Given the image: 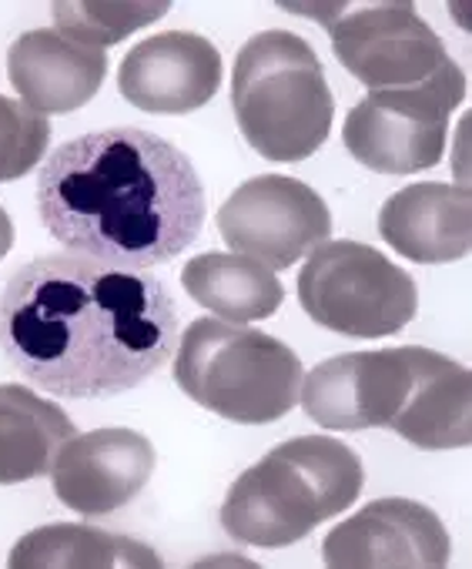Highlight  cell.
Returning a JSON list of instances; mask_svg holds the SVG:
<instances>
[{
	"instance_id": "1",
	"label": "cell",
	"mask_w": 472,
	"mask_h": 569,
	"mask_svg": "<svg viewBox=\"0 0 472 569\" xmlns=\"http://www.w3.org/2000/svg\"><path fill=\"white\" fill-rule=\"evenodd\" d=\"M161 278L84 254H38L0 292V349L41 392L111 399L148 382L178 346Z\"/></svg>"
},
{
	"instance_id": "2",
	"label": "cell",
	"mask_w": 472,
	"mask_h": 569,
	"mask_svg": "<svg viewBox=\"0 0 472 569\" xmlns=\"http://www.w3.org/2000/svg\"><path fill=\"white\" fill-rule=\"evenodd\" d=\"M38 211L68 251L144 271L198 238L204 188L171 141L108 128L51 151L38 178Z\"/></svg>"
},
{
	"instance_id": "3",
	"label": "cell",
	"mask_w": 472,
	"mask_h": 569,
	"mask_svg": "<svg viewBox=\"0 0 472 569\" xmlns=\"http://www.w3.org/2000/svg\"><path fill=\"white\" fill-rule=\"evenodd\" d=\"M299 399L322 429H392L419 449H465L472 442V376L432 349L335 356L309 372Z\"/></svg>"
},
{
	"instance_id": "4",
	"label": "cell",
	"mask_w": 472,
	"mask_h": 569,
	"mask_svg": "<svg viewBox=\"0 0 472 569\" xmlns=\"http://www.w3.org/2000/svg\"><path fill=\"white\" fill-rule=\"evenodd\" d=\"M362 459L339 439L299 436L231 482L221 526L234 542L282 549L345 512L362 492Z\"/></svg>"
},
{
	"instance_id": "5",
	"label": "cell",
	"mask_w": 472,
	"mask_h": 569,
	"mask_svg": "<svg viewBox=\"0 0 472 569\" xmlns=\"http://www.w3.org/2000/svg\"><path fill=\"white\" fill-rule=\"evenodd\" d=\"M231 108L245 141L269 161L312 158L332 128L335 98L312 44L292 31H262L234 58Z\"/></svg>"
},
{
	"instance_id": "6",
	"label": "cell",
	"mask_w": 472,
	"mask_h": 569,
	"mask_svg": "<svg viewBox=\"0 0 472 569\" xmlns=\"http://www.w3.org/2000/svg\"><path fill=\"white\" fill-rule=\"evenodd\" d=\"M174 382L201 409L242 426L289 416L302 392L299 356L249 326L198 319L178 336Z\"/></svg>"
},
{
	"instance_id": "7",
	"label": "cell",
	"mask_w": 472,
	"mask_h": 569,
	"mask_svg": "<svg viewBox=\"0 0 472 569\" xmlns=\"http://www.w3.org/2000/svg\"><path fill=\"white\" fill-rule=\"evenodd\" d=\"M299 302L305 316L349 339H385L402 332L419 292L409 271L362 241H322L309 251L299 274Z\"/></svg>"
},
{
	"instance_id": "8",
	"label": "cell",
	"mask_w": 472,
	"mask_h": 569,
	"mask_svg": "<svg viewBox=\"0 0 472 569\" xmlns=\"http://www.w3.org/2000/svg\"><path fill=\"white\" fill-rule=\"evenodd\" d=\"M325 24L339 64L369 91H465L462 68L412 4H369Z\"/></svg>"
},
{
	"instance_id": "9",
	"label": "cell",
	"mask_w": 472,
	"mask_h": 569,
	"mask_svg": "<svg viewBox=\"0 0 472 569\" xmlns=\"http://www.w3.org/2000/svg\"><path fill=\"white\" fill-rule=\"evenodd\" d=\"M218 231L234 254L285 271L329 238L332 214L305 181L262 174L234 188L218 208Z\"/></svg>"
},
{
	"instance_id": "10",
	"label": "cell",
	"mask_w": 472,
	"mask_h": 569,
	"mask_svg": "<svg viewBox=\"0 0 472 569\" xmlns=\"http://www.w3.org/2000/svg\"><path fill=\"white\" fill-rule=\"evenodd\" d=\"M465 91H369L345 118L342 141L349 154L379 174H415L442 161L449 114Z\"/></svg>"
},
{
	"instance_id": "11",
	"label": "cell",
	"mask_w": 472,
	"mask_h": 569,
	"mask_svg": "<svg viewBox=\"0 0 472 569\" xmlns=\"http://www.w3.org/2000/svg\"><path fill=\"white\" fill-rule=\"evenodd\" d=\"M442 519L412 499H375L325 536L332 569H442L449 566Z\"/></svg>"
},
{
	"instance_id": "12",
	"label": "cell",
	"mask_w": 472,
	"mask_h": 569,
	"mask_svg": "<svg viewBox=\"0 0 472 569\" xmlns=\"http://www.w3.org/2000/svg\"><path fill=\"white\" fill-rule=\"evenodd\" d=\"M154 459V446L134 429L71 436L51 466L54 496L81 516H108L148 486Z\"/></svg>"
},
{
	"instance_id": "13",
	"label": "cell",
	"mask_w": 472,
	"mask_h": 569,
	"mask_svg": "<svg viewBox=\"0 0 472 569\" xmlns=\"http://www.w3.org/2000/svg\"><path fill=\"white\" fill-rule=\"evenodd\" d=\"M118 88L148 114H191L218 94L221 54L201 34L164 31L124 54Z\"/></svg>"
},
{
	"instance_id": "14",
	"label": "cell",
	"mask_w": 472,
	"mask_h": 569,
	"mask_svg": "<svg viewBox=\"0 0 472 569\" xmlns=\"http://www.w3.org/2000/svg\"><path fill=\"white\" fill-rule=\"evenodd\" d=\"M108 74V54L78 44L54 28L21 34L8 54V78L38 114H68L84 108Z\"/></svg>"
},
{
	"instance_id": "15",
	"label": "cell",
	"mask_w": 472,
	"mask_h": 569,
	"mask_svg": "<svg viewBox=\"0 0 472 569\" xmlns=\"http://www.w3.org/2000/svg\"><path fill=\"white\" fill-rule=\"evenodd\" d=\"M382 238L419 264H445L469 254L472 201L465 188L419 181L395 191L379 211Z\"/></svg>"
},
{
	"instance_id": "16",
	"label": "cell",
	"mask_w": 472,
	"mask_h": 569,
	"mask_svg": "<svg viewBox=\"0 0 472 569\" xmlns=\"http://www.w3.org/2000/svg\"><path fill=\"white\" fill-rule=\"evenodd\" d=\"M181 284L201 309L234 326L272 319L285 302V289L275 271L234 251H204L191 258L181 268Z\"/></svg>"
},
{
	"instance_id": "17",
	"label": "cell",
	"mask_w": 472,
	"mask_h": 569,
	"mask_svg": "<svg viewBox=\"0 0 472 569\" xmlns=\"http://www.w3.org/2000/svg\"><path fill=\"white\" fill-rule=\"evenodd\" d=\"M71 436L74 422L58 402L24 386H0V486L48 476Z\"/></svg>"
},
{
	"instance_id": "18",
	"label": "cell",
	"mask_w": 472,
	"mask_h": 569,
	"mask_svg": "<svg viewBox=\"0 0 472 569\" xmlns=\"http://www.w3.org/2000/svg\"><path fill=\"white\" fill-rule=\"evenodd\" d=\"M11 569H158L161 556L121 532L54 522L18 539L8 556Z\"/></svg>"
},
{
	"instance_id": "19",
	"label": "cell",
	"mask_w": 472,
	"mask_h": 569,
	"mask_svg": "<svg viewBox=\"0 0 472 569\" xmlns=\"http://www.w3.org/2000/svg\"><path fill=\"white\" fill-rule=\"evenodd\" d=\"M171 4H54L51 14L58 18V31L78 44L91 48H111L124 41L131 31L154 24L161 14H168Z\"/></svg>"
},
{
	"instance_id": "20",
	"label": "cell",
	"mask_w": 472,
	"mask_h": 569,
	"mask_svg": "<svg viewBox=\"0 0 472 569\" xmlns=\"http://www.w3.org/2000/svg\"><path fill=\"white\" fill-rule=\"evenodd\" d=\"M51 124L24 101L0 94V181L24 178L48 151Z\"/></svg>"
},
{
	"instance_id": "21",
	"label": "cell",
	"mask_w": 472,
	"mask_h": 569,
	"mask_svg": "<svg viewBox=\"0 0 472 569\" xmlns=\"http://www.w3.org/2000/svg\"><path fill=\"white\" fill-rule=\"evenodd\" d=\"M11 244H14V221L4 208H0V258L11 251Z\"/></svg>"
}]
</instances>
